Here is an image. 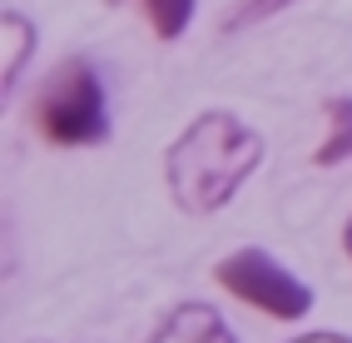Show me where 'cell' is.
<instances>
[{
    "label": "cell",
    "instance_id": "obj_5",
    "mask_svg": "<svg viewBox=\"0 0 352 343\" xmlns=\"http://www.w3.org/2000/svg\"><path fill=\"white\" fill-rule=\"evenodd\" d=\"M322 145L313 149L318 169H333L342 159H352V95H327L322 100Z\"/></svg>",
    "mask_w": 352,
    "mask_h": 343
},
{
    "label": "cell",
    "instance_id": "obj_9",
    "mask_svg": "<svg viewBox=\"0 0 352 343\" xmlns=\"http://www.w3.org/2000/svg\"><path fill=\"white\" fill-rule=\"evenodd\" d=\"M288 343H352L347 333H327V329H318V333H298V338H288Z\"/></svg>",
    "mask_w": 352,
    "mask_h": 343
},
{
    "label": "cell",
    "instance_id": "obj_1",
    "mask_svg": "<svg viewBox=\"0 0 352 343\" xmlns=\"http://www.w3.org/2000/svg\"><path fill=\"white\" fill-rule=\"evenodd\" d=\"M263 134L233 110H199L164 149V185L184 214H219L263 165Z\"/></svg>",
    "mask_w": 352,
    "mask_h": 343
},
{
    "label": "cell",
    "instance_id": "obj_7",
    "mask_svg": "<svg viewBox=\"0 0 352 343\" xmlns=\"http://www.w3.org/2000/svg\"><path fill=\"white\" fill-rule=\"evenodd\" d=\"M139 10L149 15V25L159 40H179L194 25V0H139Z\"/></svg>",
    "mask_w": 352,
    "mask_h": 343
},
{
    "label": "cell",
    "instance_id": "obj_10",
    "mask_svg": "<svg viewBox=\"0 0 352 343\" xmlns=\"http://www.w3.org/2000/svg\"><path fill=\"white\" fill-rule=\"evenodd\" d=\"M342 244H347V254H352V214H347V229H342Z\"/></svg>",
    "mask_w": 352,
    "mask_h": 343
},
{
    "label": "cell",
    "instance_id": "obj_2",
    "mask_svg": "<svg viewBox=\"0 0 352 343\" xmlns=\"http://www.w3.org/2000/svg\"><path fill=\"white\" fill-rule=\"evenodd\" d=\"M35 129L45 145L89 149L109 140V95L89 60H65L35 95Z\"/></svg>",
    "mask_w": 352,
    "mask_h": 343
},
{
    "label": "cell",
    "instance_id": "obj_4",
    "mask_svg": "<svg viewBox=\"0 0 352 343\" xmlns=\"http://www.w3.org/2000/svg\"><path fill=\"white\" fill-rule=\"evenodd\" d=\"M149 343H239V333L228 329V318L214 304H179L159 318V329L149 333Z\"/></svg>",
    "mask_w": 352,
    "mask_h": 343
},
{
    "label": "cell",
    "instance_id": "obj_8",
    "mask_svg": "<svg viewBox=\"0 0 352 343\" xmlns=\"http://www.w3.org/2000/svg\"><path fill=\"white\" fill-rule=\"evenodd\" d=\"M288 6H298V0H239V6L228 10L223 30H243V25H258V20H268V15L288 10Z\"/></svg>",
    "mask_w": 352,
    "mask_h": 343
},
{
    "label": "cell",
    "instance_id": "obj_3",
    "mask_svg": "<svg viewBox=\"0 0 352 343\" xmlns=\"http://www.w3.org/2000/svg\"><path fill=\"white\" fill-rule=\"evenodd\" d=\"M214 279L233 299H243L248 309L268 313V318H283V324H298V318L313 313V289L258 244H243V249H233V254H223L214 264Z\"/></svg>",
    "mask_w": 352,
    "mask_h": 343
},
{
    "label": "cell",
    "instance_id": "obj_6",
    "mask_svg": "<svg viewBox=\"0 0 352 343\" xmlns=\"http://www.w3.org/2000/svg\"><path fill=\"white\" fill-rule=\"evenodd\" d=\"M0 30H6V65H0V85H6V95H10L15 80H20V70H25V60H30V50H35V25L20 10H6V15H0Z\"/></svg>",
    "mask_w": 352,
    "mask_h": 343
}]
</instances>
